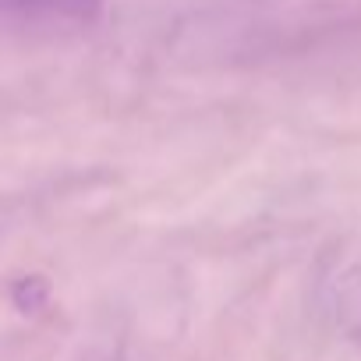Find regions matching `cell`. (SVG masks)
<instances>
[{
  "label": "cell",
  "instance_id": "cell-1",
  "mask_svg": "<svg viewBox=\"0 0 361 361\" xmlns=\"http://www.w3.org/2000/svg\"><path fill=\"white\" fill-rule=\"evenodd\" d=\"M103 0H0V25H82Z\"/></svg>",
  "mask_w": 361,
  "mask_h": 361
},
{
  "label": "cell",
  "instance_id": "cell-2",
  "mask_svg": "<svg viewBox=\"0 0 361 361\" xmlns=\"http://www.w3.org/2000/svg\"><path fill=\"white\" fill-rule=\"evenodd\" d=\"M11 301H15L18 312H39L50 301V283L43 276H22L11 287Z\"/></svg>",
  "mask_w": 361,
  "mask_h": 361
}]
</instances>
